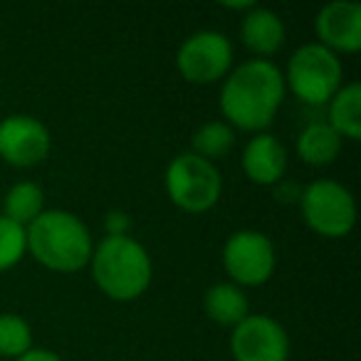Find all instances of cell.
<instances>
[{"mask_svg": "<svg viewBox=\"0 0 361 361\" xmlns=\"http://www.w3.org/2000/svg\"><path fill=\"white\" fill-rule=\"evenodd\" d=\"M285 99V77L270 60H247L231 72L221 90V111L228 124L262 131L272 124Z\"/></svg>", "mask_w": 361, "mask_h": 361, "instance_id": "obj_1", "label": "cell"}, {"mask_svg": "<svg viewBox=\"0 0 361 361\" xmlns=\"http://www.w3.org/2000/svg\"><path fill=\"white\" fill-rule=\"evenodd\" d=\"M25 233L32 257L55 272L82 270L94 250L87 226L70 211H42Z\"/></svg>", "mask_w": 361, "mask_h": 361, "instance_id": "obj_2", "label": "cell"}, {"mask_svg": "<svg viewBox=\"0 0 361 361\" xmlns=\"http://www.w3.org/2000/svg\"><path fill=\"white\" fill-rule=\"evenodd\" d=\"M90 262L97 287L114 302H131L141 297L154 275L149 252L131 235H106L92 250Z\"/></svg>", "mask_w": 361, "mask_h": 361, "instance_id": "obj_3", "label": "cell"}, {"mask_svg": "<svg viewBox=\"0 0 361 361\" xmlns=\"http://www.w3.org/2000/svg\"><path fill=\"white\" fill-rule=\"evenodd\" d=\"M341 75L339 57L319 42H310L290 57L285 85L307 104H326L341 90Z\"/></svg>", "mask_w": 361, "mask_h": 361, "instance_id": "obj_4", "label": "cell"}, {"mask_svg": "<svg viewBox=\"0 0 361 361\" xmlns=\"http://www.w3.org/2000/svg\"><path fill=\"white\" fill-rule=\"evenodd\" d=\"M169 198L186 213H206L218 203L223 191L221 171L196 154H180L166 169Z\"/></svg>", "mask_w": 361, "mask_h": 361, "instance_id": "obj_5", "label": "cell"}, {"mask_svg": "<svg viewBox=\"0 0 361 361\" xmlns=\"http://www.w3.org/2000/svg\"><path fill=\"white\" fill-rule=\"evenodd\" d=\"M305 223L322 238H344L356 223V203L349 188L329 178L314 180L300 198Z\"/></svg>", "mask_w": 361, "mask_h": 361, "instance_id": "obj_6", "label": "cell"}, {"mask_svg": "<svg viewBox=\"0 0 361 361\" xmlns=\"http://www.w3.org/2000/svg\"><path fill=\"white\" fill-rule=\"evenodd\" d=\"M233 65V45L218 30L193 32L176 55V67L191 85H213L228 75Z\"/></svg>", "mask_w": 361, "mask_h": 361, "instance_id": "obj_7", "label": "cell"}, {"mask_svg": "<svg viewBox=\"0 0 361 361\" xmlns=\"http://www.w3.org/2000/svg\"><path fill=\"white\" fill-rule=\"evenodd\" d=\"M223 267L233 277V285H262L275 272V247L260 231H238L223 245Z\"/></svg>", "mask_w": 361, "mask_h": 361, "instance_id": "obj_8", "label": "cell"}, {"mask_svg": "<svg viewBox=\"0 0 361 361\" xmlns=\"http://www.w3.org/2000/svg\"><path fill=\"white\" fill-rule=\"evenodd\" d=\"M231 351L235 361H287L290 339L280 322L267 314H247L233 326Z\"/></svg>", "mask_w": 361, "mask_h": 361, "instance_id": "obj_9", "label": "cell"}, {"mask_svg": "<svg viewBox=\"0 0 361 361\" xmlns=\"http://www.w3.org/2000/svg\"><path fill=\"white\" fill-rule=\"evenodd\" d=\"M50 131L35 116L13 114L0 121V159L18 169H30L50 154Z\"/></svg>", "mask_w": 361, "mask_h": 361, "instance_id": "obj_10", "label": "cell"}, {"mask_svg": "<svg viewBox=\"0 0 361 361\" xmlns=\"http://www.w3.org/2000/svg\"><path fill=\"white\" fill-rule=\"evenodd\" d=\"M314 32L319 45L336 52L361 50V6L354 0L326 3L314 18Z\"/></svg>", "mask_w": 361, "mask_h": 361, "instance_id": "obj_11", "label": "cell"}, {"mask_svg": "<svg viewBox=\"0 0 361 361\" xmlns=\"http://www.w3.org/2000/svg\"><path fill=\"white\" fill-rule=\"evenodd\" d=\"M287 169V151L272 134H257L243 151V171L252 183L277 186Z\"/></svg>", "mask_w": 361, "mask_h": 361, "instance_id": "obj_12", "label": "cell"}, {"mask_svg": "<svg viewBox=\"0 0 361 361\" xmlns=\"http://www.w3.org/2000/svg\"><path fill=\"white\" fill-rule=\"evenodd\" d=\"M240 37L250 52H255L257 60L275 55L285 42V23L277 13L267 11V8L252 6L247 16L243 18Z\"/></svg>", "mask_w": 361, "mask_h": 361, "instance_id": "obj_13", "label": "cell"}, {"mask_svg": "<svg viewBox=\"0 0 361 361\" xmlns=\"http://www.w3.org/2000/svg\"><path fill=\"white\" fill-rule=\"evenodd\" d=\"M203 310L216 324L238 326L247 317L245 292L233 282H218L203 297Z\"/></svg>", "mask_w": 361, "mask_h": 361, "instance_id": "obj_14", "label": "cell"}, {"mask_svg": "<svg viewBox=\"0 0 361 361\" xmlns=\"http://www.w3.org/2000/svg\"><path fill=\"white\" fill-rule=\"evenodd\" d=\"M341 151V136L324 121H312L297 139V154L310 166H329Z\"/></svg>", "mask_w": 361, "mask_h": 361, "instance_id": "obj_15", "label": "cell"}, {"mask_svg": "<svg viewBox=\"0 0 361 361\" xmlns=\"http://www.w3.org/2000/svg\"><path fill=\"white\" fill-rule=\"evenodd\" d=\"M326 124L344 139H361V87L356 82L341 87L329 99V121Z\"/></svg>", "mask_w": 361, "mask_h": 361, "instance_id": "obj_16", "label": "cell"}, {"mask_svg": "<svg viewBox=\"0 0 361 361\" xmlns=\"http://www.w3.org/2000/svg\"><path fill=\"white\" fill-rule=\"evenodd\" d=\"M3 216L18 226L27 228L42 211H45V193L32 180H20L6 193L3 201Z\"/></svg>", "mask_w": 361, "mask_h": 361, "instance_id": "obj_17", "label": "cell"}, {"mask_svg": "<svg viewBox=\"0 0 361 361\" xmlns=\"http://www.w3.org/2000/svg\"><path fill=\"white\" fill-rule=\"evenodd\" d=\"M193 151L191 154L201 156L206 161H213V159H221L226 156L228 151L233 149L235 144V131L228 121H208L203 124L201 129L193 134Z\"/></svg>", "mask_w": 361, "mask_h": 361, "instance_id": "obj_18", "label": "cell"}, {"mask_svg": "<svg viewBox=\"0 0 361 361\" xmlns=\"http://www.w3.org/2000/svg\"><path fill=\"white\" fill-rule=\"evenodd\" d=\"M32 349V331L23 317L0 314V356L18 359Z\"/></svg>", "mask_w": 361, "mask_h": 361, "instance_id": "obj_19", "label": "cell"}, {"mask_svg": "<svg viewBox=\"0 0 361 361\" xmlns=\"http://www.w3.org/2000/svg\"><path fill=\"white\" fill-rule=\"evenodd\" d=\"M27 250V233L23 226L0 216V272L11 270L23 260Z\"/></svg>", "mask_w": 361, "mask_h": 361, "instance_id": "obj_20", "label": "cell"}, {"mask_svg": "<svg viewBox=\"0 0 361 361\" xmlns=\"http://www.w3.org/2000/svg\"><path fill=\"white\" fill-rule=\"evenodd\" d=\"M106 226V235L109 238H121V235H129L131 231V218L126 216L124 211H111L104 221Z\"/></svg>", "mask_w": 361, "mask_h": 361, "instance_id": "obj_21", "label": "cell"}, {"mask_svg": "<svg viewBox=\"0 0 361 361\" xmlns=\"http://www.w3.org/2000/svg\"><path fill=\"white\" fill-rule=\"evenodd\" d=\"M275 196H277V201H280V203L282 201H285V203L300 201V198H302V188L295 186V183H285V180H282V186H277Z\"/></svg>", "mask_w": 361, "mask_h": 361, "instance_id": "obj_22", "label": "cell"}, {"mask_svg": "<svg viewBox=\"0 0 361 361\" xmlns=\"http://www.w3.org/2000/svg\"><path fill=\"white\" fill-rule=\"evenodd\" d=\"M16 361H62V359L50 349H30V351H25L23 356H18Z\"/></svg>", "mask_w": 361, "mask_h": 361, "instance_id": "obj_23", "label": "cell"}]
</instances>
